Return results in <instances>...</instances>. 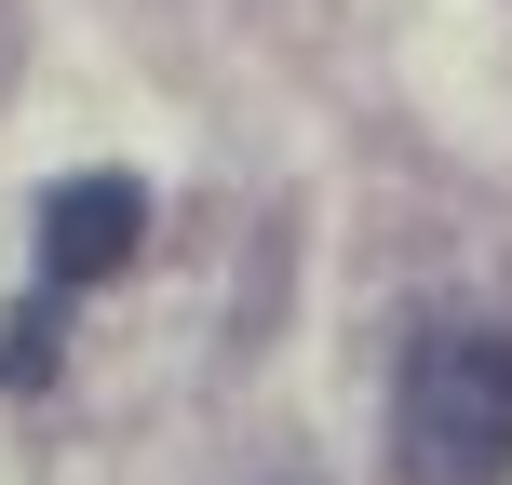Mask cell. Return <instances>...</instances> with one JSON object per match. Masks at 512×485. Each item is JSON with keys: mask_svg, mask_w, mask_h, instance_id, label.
Instances as JSON below:
<instances>
[{"mask_svg": "<svg viewBox=\"0 0 512 485\" xmlns=\"http://www.w3.org/2000/svg\"><path fill=\"white\" fill-rule=\"evenodd\" d=\"M135 243H149V189H135V176L95 162V176H54L41 189V283H54V297H95Z\"/></svg>", "mask_w": 512, "mask_h": 485, "instance_id": "2", "label": "cell"}, {"mask_svg": "<svg viewBox=\"0 0 512 485\" xmlns=\"http://www.w3.org/2000/svg\"><path fill=\"white\" fill-rule=\"evenodd\" d=\"M391 472L405 485H512V324L445 310L391 378Z\"/></svg>", "mask_w": 512, "mask_h": 485, "instance_id": "1", "label": "cell"}]
</instances>
